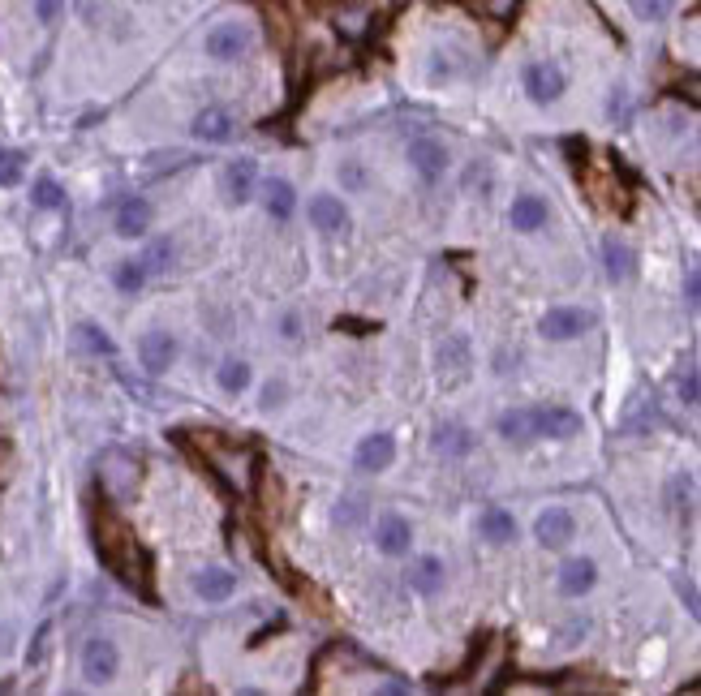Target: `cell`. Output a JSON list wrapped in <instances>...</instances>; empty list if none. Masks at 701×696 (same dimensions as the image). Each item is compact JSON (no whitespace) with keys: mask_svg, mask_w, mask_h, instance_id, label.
<instances>
[{"mask_svg":"<svg viewBox=\"0 0 701 696\" xmlns=\"http://www.w3.org/2000/svg\"><path fill=\"white\" fill-rule=\"evenodd\" d=\"M431 443H435V452H443V456H469V452H474V447H478L474 430H469V426H456V422H443V426H435Z\"/></svg>","mask_w":701,"mask_h":696,"instance_id":"obj_18","label":"cell"},{"mask_svg":"<svg viewBox=\"0 0 701 696\" xmlns=\"http://www.w3.org/2000/svg\"><path fill=\"white\" fill-rule=\"evenodd\" d=\"M254 185H259V168H254V159H233V164L224 168V198L241 207V202H250Z\"/></svg>","mask_w":701,"mask_h":696,"instance_id":"obj_13","label":"cell"},{"mask_svg":"<svg viewBox=\"0 0 701 696\" xmlns=\"http://www.w3.org/2000/svg\"><path fill=\"white\" fill-rule=\"evenodd\" d=\"M44 645H48V623H44V628L35 632V645H31V662H39V658H44Z\"/></svg>","mask_w":701,"mask_h":696,"instance_id":"obj_44","label":"cell"},{"mask_svg":"<svg viewBox=\"0 0 701 696\" xmlns=\"http://www.w3.org/2000/svg\"><path fill=\"white\" fill-rule=\"evenodd\" d=\"M112 284H117L121 293H138V288L147 284V267H142L138 258H125V263L112 271Z\"/></svg>","mask_w":701,"mask_h":696,"instance_id":"obj_29","label":"cell"},{"mask_svg":"<svg viewBox=\"0 0 701 696\" xmlns=\"http://www.w3.org/2000/svg\"><path fill=\"white\" fill-rule=\"evenodd\" d=\"M18 181H22V155L0 151V185H18Z\"/></svg>","mask_w":701,"mask_h":696,"instance_id":"obj_33","label":"cell"},{"mask_svg":"<svg viewBox=\"0 0 701 696\" xmlns=\"http://www.w3.org/2000/svg\"><path fill=\"white\" fill-rule=\"evenodd\" d=\"M598 585V563L594 559H568L560 568V593L568 598H585Z\"/></svg>","mask_w":701,"mask_h":696,"instance_id":"obj_15","label":"cell"},{"mask_svg":"<svg viewBox=\"0 0 701 696\" xmlns=\"http://www.w3.org/2000/svg\"><path fill=\"white\" fill-rule=\"evenodd\" d=\"M534 538L547 550H560L577 538V520H572L568 507H547V512H538V520H534Z\"/></svg>","mask_w":701,"mask_h":696,"instance_id":"obj_7","label":"cell"},{"mask_svg":"<svg viewBox=\"0 0 701 696\" xmlns=\"http://www.w3.org/2000/svg\"><path fill=\"white\" fill-rule=\"evenodd\" d=\"M237 589V576L228 568H203L194 576V593L203 602H228V593Z\"/></svg>","mask_w":701,"mask_h":696,"instance_id":"obj_20","label":"cell"},{"mask_svg":"<svg viewBox=\"0 0 701 696\" xmlns=\"http://www.w3.org/2000/svg\"><path fill=\"white\" fill-rule=\"evenodd\" d=\"M375 546L383 550V555H405V550L413 546V525H409V520L405 516H400V512H388V516H383L379 520V525H375Z\"/></svg>","mask_w":701,"mask_h":696,"instance_id":"obj_12","label":"cell"},{"mask_svg":"<svg viewBox=\"0 0 701 696\" xmlns=\"http://www.w3.org/2000/svg\"><path fill=\"white\" fill-rule=\"evenodd\" d=\"M603 271H607V280H633V271H637V254L628 250V245L620 237H607L603 241Z\"/></svg>","mask_w":701,"mask_h":696,"instance_id":"obj_19","label":"cell"},{"mask_svg":"<svg viewBox=\"0 0 701 696\" xmlns=\"http://www.w3.org/2000/svg\"><path fill=\"white\" fill-rule=\"evenodd\" d=\"M680 95L689 99V104H697V108H701V74H693V78H684V82H680Z\"/></svg>","mask_w":701,"mask_h":696,"instance_id":"obj_40","label":"cell"},{"mask_svg":"<svg viewBox=\"0 0 701 696\" xmlns=\"http://www.w3.org/2000/svg\"><path fill=\"white\" fill-rule=\"evenodd\" d=\"M521 86H525V95L534 99V104H555V99L568 91V78H564V69L555 61H529L525 74H521Z\"/></svg>","mask_w":701,"mask_h":696,"instance_id":"obj_2","label":"cell"},{"mask_svg":"<svg viewBox=\"0 0 701 696\" xmlns=\"http://www.w3.org/2000/svg\"><path fill=\"white\" fill-rule=\"evenodd\" d=\"M78 344L87 348V353H95V357H112V353H117V348H112V340H108L95 323H82V327H78Z\"/></svg>","mask_w":701,"mask_h":696,"instance_id":"obj_30","label":"cell"},{"mask_svg":"<svg viewBox=\"0 0 701 696\" xmlns=\"http://www.w3.org/2000/svg\"><path fill=\"white\" fill-rule=\"evenodd\" d=\"M628 5H633V13L641 22H663L671 13V0H628Z\"/></svg>","mask_w":701,"mask_h":696,"instance_id":"obj_32","label":"cell"},{"mask_svg":"<svg viewBox=\"0 0 701 696\" xmlns=\"http://www.w3.org/2000/svg\"><path fill=\"white\" fill-rule=\"evenodd\" d=\"M117 671H121L117 645H112L108 636H91V641L82 645V675H87V684H108Z\"/></svg>","mask_w":701,"mask_h":696,"instance_id":"obj_5","label":"cell"},{"mask_svg":"<svg viewBox=\"0 0 701 696\" xmlns=\"http://www.w3.org/2000/svg\"><path fill=\"white\" fill-rule=\"evenodd\" d=\"M310 224L323 232V237H336V232L349 228V211L336 194H314L310 198Z\"/></svg>","mask_w":701,"mask_h":696,"instance_id":"obj_11","label":"cell"},{"mask_svg":"<svg viewBox=\"0 0 701 696\" xmlns=\"http://www.w3.org/2000/svg\"><path fill=\"white\" fill-rule=\"evenodd\" d=\"M452 74H456V61H452L448 52H435V61H431V78H435V82H448Z\"/></svg>","mask_w":701,"mask_h":696,"instance_id":"obj_38","label":"cell"},{"mask_svg":"<svg viewBox=\"0 0 701 696\" xmlns=\"http://www.w3.org/2000/svg\"><path fill=\"white\" fill-rule=\"evenodd\" d=\"M478 533L491 546H508L512 538H517V516L504 512V507H486V512L478 516Z\"/></svg>","mask_w":701,"mask_h":696,"instance_id":"obj_17","label":"cell"},{"mask_svg":"<svg viewBox=\"0 0 701 696\" xmlns=\"http://www.w3.org/2000/svg\"><path fill=\"white\" fill-rule=\"evenodd\" d=\"M409 164L426 185H435L443 172H448V147L435 142V138H413L409 142Z\"/></svg>","mask_w":701,"mask_h":696,"instance_id":"obj_8","label":"cell"},{"mask_svg":"<svg viewBox=\"0 0 701 696\" xmlns=\"http://www.w3.org/2000/svg\"><path fill=\"white\" fill-rule=\"evenodd\" d=\"M353 460H357V469H362V473H383V469H388V464L396 460V439H392L388 430L366 434V439L357 443Z\"/></svg>","mask_w":701,"mask_h":696,"instance_id":"obj_10","label":"cell"},{"mask_svg":"<svg viewBox=\"0 0 701 696\" xmlns=\"http://www.w3.org/2000/svg\"><path fill=\"white\" fill-rule=\"evenodd\" d=\"M216 379H220V387H224V391H233V396H237V391H246V387H250L254 374H250V366H246V361H241V357H228L224 366H220Z\"/></svg>","mask_w":701,"mask_h":696,"instance_id":"obj_28","label":"cell"},{"mask_svg":"<svg viewBox=\"0 0 701 696\" xmlns=\"http://www.w3.org/2000/svg\"><path fill=\"white\" fill-rule=\"evenodd\" d=\"M684 293H689L693 306H701V267L689 271V284H684Z\"/></svg>","mask_w":701,"mask_h":696,"instance_id":"obj_41","label":"cell"},{"mask_svg":"<svg viewBox=\"0 0 701 696\" xmlns=\"http://www.w3.org/2000/svg\"><path fill=\"white\" fill-rule=\"evenodd\" d=\"M95 546H99L108 568L117 572V580H125L134 593H147V555H142V546L134 542L130 525H125L117 512H108V507L95 512Z\"/></svg>","mask_w":701,"mask_h":696,"instance_id":"obj_1","label":"cell"},{"mask_svg":"<svg viewBox=\"0 0 701 696\" xmlns=\"http://www.w3.org/2000/svg\"><path fill=\"white\" fill-rule=\"evenodd\" d=\"M680 400L684 404H701V366H693L689 374H680Z\"/></svg>","mask_w":701,"mask_h":696,"instance_id":"obj_34","label":"cell"},{"mask_svg":"<svg viewBox=\"0 0 701 696\" xmlns=\"http://www.w3.org/2000/svg\"><path fill=\"white\" fill-rule=\"evenodd\" d=\"M61 9H65V0H35V18L44 26H52L56 18H61Z\"/></svg>","mask_w":701,"mask_h":696,"instance_id":"obj_37","label":"cell"},{"mask_svg":"<svg viewBox=\"0 0 701 696\" xmlns=\"http://www.w3.org/2000/svg\"><path fill=\"white\" fill-rule=\"evenodd\" d=\"M31 202H35V207H44V211H56L65 202V194H61V185H56L52 177H39L35 190H31Z\"/></svg>","mask_w":701,"mask_h":696,"instance_id":"obj_31","label":"cell"},{"mask_svg":"<svg viewBox=\"0 0 701 696\" xmlns=\"http://www.w3.org/2000/svg\"><path fill=\"white\" fill-rule=\"evenodd\" d=\"M142 267H147V275H155V271H168L177 263V241L173 237H155L147 250H142V258H138Z\"/></svg>","mask_w":701,"mask_h":696,"instance_id":"obj_26","label":"cell"},{"mask_svg":"<svg viewBox=\"0 0 701 696\" xmlns=\"http://www.w3.org/2000/svg\"><path fill=\"white\" fill-rule=\"evenodd\" d=\"M439 374H443V383H461L465 374H469V340L465 336H448L439 344Z\"/></svg>","mask_w":701,"mask_h":696,"instance_id":"obj_14","label":"cell"},{"mask_svg":"<svg viewBox=\"0 0 701 696\" xmlns=\"http://www.w3.org/2000/svg\"><path fill=\"white\" fill-rule=\"evenodd\" d=\"M499 434H504V443H534L538 434H534V417H529V409H508L504 417H499Z\"/></svg>","mask_w":701,"mask_h":696,"instance_id":"obj_24","label":"cell"},{"mask_svg":"<svg viewBox=\"0 0 701 696\" xmlns=\"http://www.w3.org/2000/svg\"><path fill=\"white\" fill-rule=\"evenodd\" d=\"M9 464H13V439H9V434H0V477L9 473Z\"/></svg>","mask_w":701,"mask_h":696,"instance_id":"obj_42","label":"cell"},{"mask_svg":"<svg viewBox=\"0 0 701 696\" xmlns=\"http://www.w3.org/2000/svg\"><path fill=\"white\" fill-rule=\"evenodd\" d=\"M594 327V314L590 310H577V306H555L542 314V323H538V336L542 340H577L585 336V331Z\"/></svg>","mask_w":701,"mask_h":696,"instance_id":"obj_3","label":"cell"},{"mask_svg":"<svg viewBox=\"0 0 701 696\" xmlns=\"http://www.w3.org/2000/svg\"><path fill=\"white\" fill-rule=\"evenodd\" d=\"M340 181H345L349 190H366V181H370V177H366V168H362V164H353V159H349V164L340 168Z\"/></svg>","mask_w":701,"mask_h":696,"instance_id":"obj_36","label":"cell"},{"mask_svg":"<svg viewBox=\"0 0 701 696\" xmlns=\"http://www.w3.org/2000/svg\"><path fill=\"white\" fill-rule=\"evenodd\" d=\"M151 228V202L147 198H125L117 207V232L121 237H147Z\"/></svg>","mask_w":701,"mask_h":696,"instance_id":"obj_21","label":"cell"},{"mask_svg":"<svg viewBox=\"0 0 701 696\" xmlns=\"http://www.w3.org/2000/svg\"><path fill=\"white\" fill-rule=\"evenodd\" d=\"M366 512H370L366 499L345 495L340 503H332V525H336V529H357V525H366Z\"/></svg>","mask_w":701,"mask_h":696,"instance_id":"obj_27","label":"cell"},{"mask_svg":"<svg viewBox=\"0 0 701 696\" xmlns=\"http://www.w3.org/2000/svg\"><path fill=\"white\" fill-rule=\"evenodd\" d=\"M409 585L418 589V593H426V598H431V593H439V589H443V563H439L435 555L418 559V563H413V572H409Z\"/></svg>","mask_w":701,"mask_h":696,"instance_id":"obj_25","label":"cell"},{"mask_svg":"<svg viewBox=\"0 0 701 696\" xmlns=\"http://www.w3.org/2000/svg\"><path fill=\"white\" fill-rule=\"evenodd\" d=\"M280 340H284V344H297V340H302V314L289 310V314L280 318Z\"/></svg>","mask_w":701,"mask_h":696,"instance_id":"obj_35","label":"cell"},{"mask_svg":"<svg viewBox=\"0 0 701 696\" xmlns=\"http://www.w3.org/2000/svg\"><path fill=\"white\" fill-rule=\"evenodd\" d=\"M138 361L147 374H164L177 361V336L173 331H147L138 344Z\"/></svg>","mask_w":701,"mask_h":696,"instance_id":"obj_9","label":"cell"},{"mask_svg":"<svg viewBox=\"0 0 701 696\" xmlns=\"http://www.w3.org/2000/svg\"><path fill=\"white\" fill-rule=\"evenodd\" d=\"M624 112H628V95H624V86H615V91H611V116L620 121Z\"/></svg>","mask_w":701,"mask_h":696,"instance_id":"obj_43","label":"cell"},{"mask_svg":"<svg viewBox=\"0 0 701 696\" xmlns=\"http://www.w3.org/2000/svg\"><path fill=\"white\" fill-rule=\"evenodd\" d=\"M529 417H534L538 439H572V434H581V413L564 409V404H542V409H529Z\"/></svg>","mask_w":701,"mask_h":696,"instance_id":"obj_6","label":"cell"},{"mask_svg":"<svg viewBox=\"0 0 701 696\" xmlns=\"http://www.w3.org/2000/svg\"><path fill=\"white\" fill-rule=\"evenodd\" d=\"M284 396H289V387H284V383H267L263 387V409H280V404H284Z\"/></svg>","mask_w":701,"mask_h":696,"instance_id":"obj_39","label":"cell"},{"mask_svg":"<svg viewBox=\"0 0 701 696\" xmlns=\"http://www.w3.org/2000/svg\"><path fill=\"white\" fill-rule=\"evenodd\" d=\"M254 43V31L246 22H220L216 31L207 35V56L211 61H241Z\"/></svg>","mask_w":701,"mask_h":696,"instance_id":"obj_4","label":"cell"},{"mask_svg":"<svg viewBox=\"0 0 701 696\" xmlns=\"http://www.w3.org/2000/svg\"><path fill=\"white\" fill-rule=\"evenodd\" d=\"M508 215H512V228L517 232H538V228H547L551 207H547V198H538V194H521L512 202Z\"/></svg>","mask_w":701,"mask_h":696,"instance_id":"obj_16","label":"cell"},{"mask_svg":"<svg viewBox=\"0 0 701 696\" xmlns=\"http://www.w3.org/2000/svg\"><path fill=\"white\" fill-rule=\"evenodd\" d=\"M228 134H233V116H228L224 108H203L194 116V138L203 142H228Z\"/></svg>","mask_w":701,"mask_h":696,"instance_id":"obj_23","label":"cell"},{"mask_svg":"<svg viewBox=\"0 0 701 696\" xmlns=\"http://www.w3.org/2000/svg\"><path fill=\"white\" fill-rule=\"evenodd\" d=\"M263 207H267V215L271 220H289V215L297 211V190L289 181H280V177H271V181H263Z\"/></svg>","mask_w":701,"mask_h":696,"instance_id":"obj_22","label":"cell"}]
</instances>
